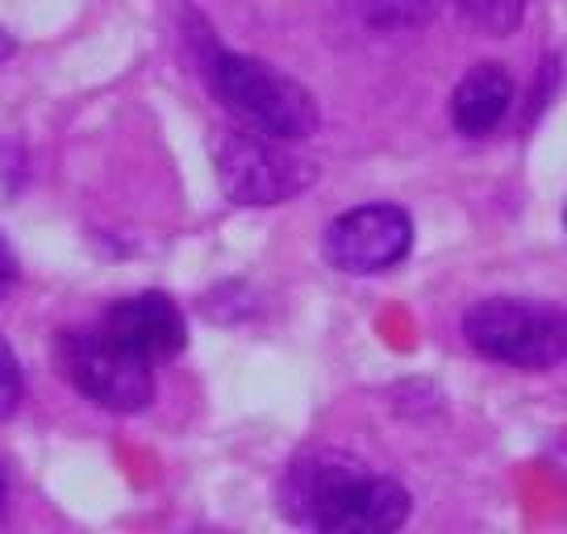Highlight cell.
<instances>
[{
    "label": "cell",
    "mask_w": 567,
    "mask_h": 534,
    "mask_svg": "<svg viewBox=\"0 0 567 534\" xmlns=\"http://www.w3.org/2000/svg\"><path fill=\"white\" fill-rule=\"evenodd\" d=\"M21 401V368H18V356L9 351V342L0 339V418H9V413L18 410Z\"/></svg>",
    "instance_id": "obj_11"
},
{
    "label": "cell",
    "mask_w": 567,
    "mask_h": 534,
    "mask_svg": "<svg viewBox=\"0 0 567 534\" xmlns=\"http://www.w3.org/2000/svg\"><path fill=\"white\" fill-rule=\"evenodd\" d=\"M4 493H9V484H4V472H0V510H4Z\"/></svg>",
    "instance_id": "obj_14"
},
{
    "label": "cell",
    "mask_w": 567,
    "mask_h": 534,
    "mask_svg": "<svg viewBox=\"0 0 567 534\" xmlns=\"http://www.w3.org/2000/svg\"><path fill=\"white\" fill-rule=\"evenodd\" d=\"M205 80H209L213 96L259 134L284 138V143H301L309 134H318V101L309 96L305 84L276 72L264 59L209 47Z\"/></svg>",
    "instance_id": "obj_2"
},
{
    "label": "cell",
    "mask_w": 567,
    "mask_h": 534,
    "mask_svg": "<svg viewBox=\"0 0 567 534\" xmlns=\"http://www.w3.org/2000/svg\"><path fill=\"white\" fill-rule=\"evenodd\" d=\"M430 0H368V21L375 25H409L430 18Z\"/></svg>",
    "instance_id": "obj_10"
},
{
    "label": "cell",
    "mask_w": 567,
    "mask_h": 534,
    "mask_svg": "<svg viewBox=\"0 0 567 534\" xmlns=\"http://www.w3.org/2000/svg\"><path fill=\"white\" fill-rule=\"evenodd\" d=\"M213 167H217L221 193L230 196L234 205H247V209L284 205L318 179V163L297 155L292 143L259 134L250 125L226 130L213 143Z\"/></svg>",
    "instance_id": "obj_4"
},
{
    "label": "cell",
    "mask_w": 567,
    "mask_h": 534,
    "mask_svg": "<svg viewBox=\"0 0 567 534\" xmlns=\"http://www.w3.org/2000/svg\"><path fill=\"white\" fill-rule=\"evenodd\" d=\"M59 368L75 392H84L92 405L109 413H138L155 401V363L125 351L101 330H63L54 342Z\"/></svg>",
    "instance_id": "obj_5"
},
{
    "label": "cell",
    "mask_w": 567,
    "mask_h": 534,
    "mask_svg": "<svg viewBox=\"0 0 567 534\" xmlns=\"http://www.w3.org/2000/svg\"><path fill=\"white\" fill-rule=\"evenodd\" d=\"M13 280H18V255H13V250H9V243L0 238V297L9 292V285H13Z\"/></svg>",
    "instance_id": "obj_12"
},
{
    "label": "cell",
    "mask_w": 567,
    "mask_h": 534,
    "mask_svg": "<svg viewBox=\"0 0 567 534\" xmlns=\"http://www.w3.org/2000/svg\"><path fill=\"white\" fill-rule=\"evenodd\" d=\"M564 226H567V205H564Z\"/></svg>",
    "instance_id": "obj_15"
},
{
    "label": "cell",
    "mask_w": 567,
    "mask_h": 534,
    "mask_svg": "<svg viewBox=\"0 0 567 534\" xmlns=\"http://www.w3.org/2000/svg\"><path fill=\"white\" fill-rule=\"evenodd\" d=\"M321 250L347 276L389 271L413 250V217L401 205H359L326 226Z\"/></svg>",
    "instance_id": "obj_6"
},
{
    "label": "cell",
    "mask_w": 567,
    "mask_h": 534,
    "mask_svg": "<svg viewBox=\"0 0 567 534\" xmlns=\"http://www.w3.org/2000/svg\"><path fill=\"white\" fill-rule=\"evenodd\" d=\"M96 326L146 363H163V359L179 356L188 342V326H184L179 305L163 292H138V297L113 301Z\"/></svg>",
    "instance_id": "obj_7"
},
{
    "label": "cell",
    "mask_w": 567,
    "mask_h": 534,
    "mask_svg": "<svg viewBox=\"0 0 567 534\" xmlns=\"http://www.w3.org/2000/svg\"><path fill=\"white\" fill-rule=\"evenodd\" d=\"M514 105V80L501 63H480L460 80V89L451 92V122L460 134L480 138L493 134L505 122V113Z\"/></svg>",
    "instance_id": "obj_8"
},
{
    "label": "cell",
    "mask_w": 567,
    "mask_h": 534,
    "mask_svg": "<svg viewBox=\"0 0 567 534\" xmlns=\"http://www.w3.org/2000/svg\"><path fill=\"white\" fill-rule=\"evenodd\" d=\"M280 510L297 526L321 534H389L405 526L413 501L405 484L372 472L363 460L318 446L288 463L280 481Z\"/></svg>",
    "instance_id": "obj_1"
},
{
    "label": "cell",
    "mask_w": 567,
    "mask_h": 534,
    "mask_svg": "<svg viewBox=\"0 0 567 534\" xmlns=\"http://www.w3.org/2000/svg\"><path fill=\"white\" fill-rule=\"evenodd\" d=\"M455 4L488 34H514L526 18V0H455Z\"/></svg>",
    "instance_id": "obj_9"
},
{
    "label": "cell",
    "mask_w": 567,
    "mask_h": 534,
    "mask_svg": "<svg viewBox=\"0 0 567 534\" xmlns=\"http://www.w3.org/2000/svg\"><path fill=\"white\" fill-rule=\"evenodd\" d=\"M463 339L476 356L517 368L547 372L567 359V309L517 297H488L463 314Z\"/></svg>",
    "instance_id": "obj_3"
},
{
    "label": "cell",
    "mask_w": 567,
    "mask_h": 534,
    "mask_svg": "<svg viewBox=\"0 0 567 534\" xmlns=\"http://www.w3.org/2000/svg\"><path fill=\"white\" fill-rule=\"evenodd\" d=\"M13 51H18L13 34H4V30H0V63H4V59H13Z\"/></svg>",
    "instance_id": "obj_13"
}]
</instances>
